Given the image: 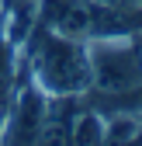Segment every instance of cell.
Listing matches in <instances>:
<instances>
[{
	"mask_svg": "<svg viewBox=\"0 0 142 146\" xmlns=\"http://www.w3.org/2000/svg\"><path fill=\"white\" fill-rule=\"evenodd\" d=\"M24 66L28 77L38 84L45 94H87L90 90V52L83 38L62 35L56 28L35 25L28 35Z\"/></svg>",
	"mask_w": 142,
	"mask_h": 146,
	"instance_id": "6da1fadb",
	"label": "cell"
},
{
	"mask_svg": "<svg viewBox=\"0 0 142 146\" xmlns=\"http://www.w3.org/2000/svg\"><path fill=\"white\" fill-rule=\"evenodd\" d=\"M90 90L121 104L132 94H142V49L132 35L90 38Z\"/></svg>",
	"mask_w": 142,
	"mask_h": 146,
	"instance_id": "7a4b0ae2",
	"label": "cell"
},
{
	"mask_svg": "<svg viewBox=\"0 0 142 146\" xmlns=\"http://www.w3.org/2000/svg\"><path fill=\"white\" fill-rule=\"evenodd\" d=\"M45 111H49V94L28 77V66L21 59L14 98L7 104L4 118H0V143H38L42 125H45Z\"/></svg>",
	"mask_w": 142,
	"mask_h": 146,
	"instance_id": "3957f363",
	"label": "cell"
},
{
	"mask_svg": "<svg viewBox=\"0 0 142 146\" xmlns=\"http://www.w3.org/2000/svg\"><path fill=\"white\" fill-rule=\"evenodd\" d=\"M142 139V115L114 111L104 115V143H139Z\"/></svg>",
	"mask_w": 142,
	"mask_h": 146,
	"instance_id": "277c9868",
	"label": "cell"
},
{
	"mask_svg": "<svg viewBox=\"0 0 142 146\" xmlns=\"http://www.w3.org/2000/svg\"><path fill=\"white\" fill-rule=\"evenodd\" d=\"M69 143H104V115L97 108H80L73 118V129H69Z\"/></svg>",
	"mask_w": 142,
	"mask_h": 146,
	"instance_id": "5b68a950",
	"label": "cell"
},
{
	"mask_svg": "<svg viewBox=\"0 0 142 146\" xmlns=\"http://www.w3.org/2000/svg\"><path fill=\"white\" fill-rule=\"evenodd\" d=\"M4 4H7V0H4ZM31 4H35V0H31Z\"/></svg>",
	"mask_w": 142,
	"mask_h": 146,
	"instance_id": "8992f818",
	"label": "cell"
}]
</instances>
